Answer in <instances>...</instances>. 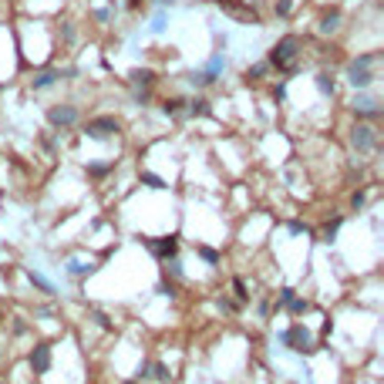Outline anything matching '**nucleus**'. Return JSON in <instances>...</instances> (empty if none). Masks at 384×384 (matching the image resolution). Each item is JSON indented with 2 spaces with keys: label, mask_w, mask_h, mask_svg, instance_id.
Segmentation results:
<instances>
[{
  "label": "nucleus",
  "mask_w": 384,
  "mask_h": 384,
  "mask_svg": "<svg viewBox=\"0 0 384 384\" xmlns=\"http://www.w3.org/2000/svg\"><path fill=\"white\" fill-rule=\"evenodd\" d=\"M78 118H81L78 104H54V108H48V125L51 128H71Z\"/></svg>",
  "instance_id": "6"
},
{
  "label": "nucleus",
  "mask_w": 384,
  "mask_h": 384,
  "mask_svg": "<svg viewBox=\"0 0 384 384\" xmlns=\"http://www.w3.org/2000/svg\"><path fill=\"white\" fill-rule=\"evenodd\" d=\"M159 4H162V7H165V4H172V0H159Z\"/></svg>",
  "instance_id": "34"
},
{
  "label": "nucleus",
  "mask_w": 384,
  "mask_h": 384,
  "mask_svg": "<svg viewBox=\"0 0 384 384\" xmlns=\"http://www.w3.org/2000/svg\"><path fill=\"white\" fill-rule=\"evenodd\" d=\"M168 273H172V276H176V280H182V263H179L176 256H172V260H168V266H165Z\"/></svg>",
  "instance_id": "24"
},
{
  "label": "nucleus",
  "mask_w": 384,
  "mask_h": 384,
  "mask_svg": "<svg viewBox=\"0 0 384 384\" xmlns=\"http://www.w3.org/2000/svg\"><path fill=\"white\" fill-rule=\"evenodd\" d=\"M91 270H95V266L78 263V260H71V263H68V273H71V276H84V273H91Z\"/></svg>",
  "instance_id": "21"
},
{
  "label": "nucleus",
  "mask_w": 384,
  "mask_h": 384,
  "mask_svg": "<svg viewBox=\"0 0 384 384\" xmlns=\"http://www.w3.org/2000/svg\"><path fill=\"white\" fill-rule=\"evenodd\" d=\"M266 74H270V64H266V61H260V64H253V68H246V81H263Z\"/></svg>",
  "instance_id": "16"
},
{
  "label": "nucleus",
  "mask_w": 384,
  "mask_h": 384,
  "mask_svg": "<svg viewBox=\"0 0 384 384\" xmlns=\"http://www.w3.org/2000/svg\"><path fill=\"white\" fill-rule=\"evenodd\" d=\"M61 78H64V74L57 71V68H44V71H37V74H34V81H31V84H34V91H44V88H54V84H57Z\"/></svg>",
  "instance_id": "10"
},
{
  "label": "nucleus",
  "mask_w": 384,
  "mask_h": 384,
  "mask_svg": "<svg viewBox=\"0 0 384 384\" xmlns=\"http://www.w3.org/2000/svg\"><path fill=\"white\" fill-rule=\"evenodd\" d=\"M182 98H168V101L165 104H162V112H165V115H179V108H182Z\"/></svg>",
  "instance_id": "22"
},
{
  "label": "nucleus",
  "mask_w": 384,
  "mask_h": 384,
  "mask_svg": "<svg viewBox=\"0 0 384 384\" xmlns=\"http://www.w3.org/2000/svg\"><path fill=\"white\" fill-rule=\"evenodd\" d=\"M377 145H381V135H377L374 125H364V121H357V125L351 128V148H354L357 155L377 152Z\"/></svg>",
  "instance_id": "3"
},
{
  "label": "nucleus",
  "mask_w": 384,
  "mask_h": 384,
  "mask_svg": "<svg viewBox=\"0 0 384 384\" xmlns=\"http://www.w3.org/2000/svg\"><path fill=\"white\" fill-rule=\"evenodd\" d=\"M283 344H287L290 351H313V337L304 324H293V327L283 334Z\"/></svg>",
  "instance_id": "7"
},
{
  "label": "nucleus",
  "mask_w": 384,
  "mask_h": 384,
  "mask_svg": "<svg viewBox=\"0 0 384 384\" xmlns=\"http://www.w3.org/2000/svg\"><path fill=\"white\" fill-rule=\"evenodd\" d=\"M340 24H344V14H340V10H324V14H320V20H317V34H324V37H327V34H337L340 31Z\"/></svg>",
  "instance_id": "8"
},
{
  "label": "nucleus",
  "mask_w": 384,
  "mask_h": 384,
  "mask_svg": "<svg viewBox=\"0 0 384 384\" xmlns=\"http://www.w3.org/2000/svg\"><path fill=\"white\" fill-rule=\"evenodd\" d=\"M273 98H280V101H283V98H287V84H283V81H280V84H276V88H273Z\"/></svg>",
  "instance_id": "31"
},
{
  "label": "nucleus",
  "mask_w": 384,
  "mask_h": 384,
  "mask_svg": "<svg viewBox=\"0 0 384 384\" xmlns=\"http://www.w3.org/2000/svg\"><path fill=\"white\" fill-rule=\"evenodd\" d=\"M232 290H236V296H240V300H249V293H246V283H243V280H236V283H232Z\"/></svg>",
  "instance_id": "28"
},
{
  "label": "nucleus",
  "mask_w": 384,
  "mask_h": 384,
  "mask_svg": "<svg viewBox=\"0 0 384 384\" xmlns=\"http://www.w3.org/2000/svg\"><path fill=\"white\" fill-rule=\"evenodd\" d=\"M290 296H293V290L283 287V290H280V304H290Z\"/></svg>",
  "instance_id": "32"
},
{
  "label": "nucleus",
  "mask_w": 384,
  "mask_h": 384,
  "mask_svg": "<svg viewBox=\"0 0 384 384\" xmlns=\"http://www.w3.org/2000/svg\"><path fill=\"white\" fill-rule=\"evenodd\" d=\"M148 371H152V374H148V377H155V381H168V368H165V364H162V360H155V364H148Z\"/></svg>",
  "instance_id": "17"
},
{
  "label": "nucleus",
  "mask_w": 384,
  "mask_h": 384,
  "mask_svg": "<svg viewBox=\"0 0 384 384\" xmlns=\"http://www.w3.org/2000/svg\"><path fill=\"white\" fill-rule=\"evenodd\" d=\"M115 17V10H95V20H101V24H108Z\"/></svg>",
  "instance_id": "29"
},
{
  "label": "nucleus",
  "mask_w": 384,
  "mask_h": 384,
  "mask_svg": "<svg viewBox=\"0 0 384 384\" xmlns=\"http://www.w3.org/2000/svg\"><path fill=\"white\" fill-rule=\"evenodd\" d=\"M142 4H145V0H128V7H132V10H138Z\"/></svg>",
  "instance_id": "33"
},
{
  "label": "nucleus",
  "mask_w": 384,
  "mask_h": 384,
  "mask_svg": "<svg viewBox=\"0 0 384 384\" xmlns=\"http://www.w3.org/2000/svg\"><path fill=\"white\" fill-rule=\"evenodd\" d=\"M88 172L91 176H104V172H112V162L108 165H88Z\"/></svg>",
  "instance_id": "30"
},
{
  "label": "nucleus",
  "mask_w": 384,
  "mask_h": 384,
  "mask_svg": "<svg viewBox=\"0 0 384 384\" xmlns=\"http://www.w3.org/2000/svg\"><path fill=\"white\" fill-rule=\"evenodd\" d=\"M212 112L209 108V98H192V101H185V115H192V118H206V115Z\"/></svg>",
  "instance_id": "13"
},
{
  "label": "nucleus",
  "mask_w": 384,
  "mask_h": 384,
  "mask_svg": "<svg viewBox=\"0 0 384 384\" xmlns=\"http://www.w3.org/2000/svg\"><path fill=\"white\" fill-rule=\"evenodd\" d=\"M340 223H344V216H337V219H330V223L327 226H324V240H334V236H337V229H340Z\"/></svg>",
  "instance_id": "19"
},
{
  "label": "nucleus",
  "mask_w": 384,
  "mask_h": 384,
  "mask_svg": "<svg viewBox=\"0 0 384 384\" xmlns=\"http://www.w3.org/2000/svg\"><path fill=\"white\" fill-rule=\"evenodd\" d=\"M300 54H304V40L296 37V34H287V37H280L273 44L266 64L276 68V71H283V74H293L296 68H300Z\"/></svg>",
  "instance_id": "1"
},
{
  "label": "nucleus",
  "mask_w": 384,
  "mask_h": 384,
  "mask_svg": "<svg viewBox=\"0 0 384 384\" xmlns=\"http://www.w3.org/2000/svg\"><path fill=\"white\" fill-rule=\"evenodd\" d=\"M290 313H296V317H300V313H307L310 310V304H307V300H300V296H290Z\"/></svg>",
  "instance_id": "20"
},
{
  "label": "nucleus",
  "mask_w": 384,
  "mask_h": 384,
  "mask_svg": "<svg viewBox=\"0 0 384 384\" xmlns=\"http://www.w3.org/2000/svg\"><path fill=\"white\" fill-rule=\"evenodd\" d=\"M142 182L148 185V189H165V182H162L159 176H152V172H142Z\"/></svg>",
  "instance_id": "23"
},
{
  "label": "nucleus",
  "mask_w": 384,
  "mask_h": 384,
  "mask_svg": "<svg viewBox=\"0 0 384 384\" xmlns=\"http://www.w3.org/2000/svg\"><path fill=\"white\" fill-rule=\"evenodd\" d=\"M377 68H381V51H364V54H357L351 64H347V71H344V78H347V84L351 88H371L377 81Z\"/></svg>",
  "instance_id": "2"
},
{
  "label": "nucleus",
  "mask_w": 384,
  "mask_h": 384,
  "mask_svg": "<svg viewBox=\"0 0 384 384\" xmlns=\"http://www.w3.org/2000/svg\"><path fill=\"white\" fill-rule=\"evenodd\" d=\"M162 31H165V10H162V14L152 20V34H162Z\"/></svg>",
  "instance_id": "26"
},
{
  "label": "nucleus",
  "mask_w": 384,
  "mask_h": 384,
  "mask_svg": "<svg viewBox=\"0 0 384 384\" xmlns=\"http://www.w3.org/2000/svg\"><path fill=\"white\" fill-rule=\"evenodd\" d=\"M48 368H51V347L48 344H37L31 351V371H34V374H48Z\"/></svg>",
  "instance_id": "9"
},
{
  "label": "nucleus",
  "mask_w": 384,
  "mask_h": 384,
  "mask_svg": "<svg viewBox=\"0 0 384 384\" xmlns=\"http://www.w3.org/2000/svg\"><path fill=\"white\" fill-rule=\"evenodd\" d=\"M313 81H317V91H320L324 98H334V95H337V81H334V74H330V71H320Z\"/></svg>",
  "instance_id": "12"
},
{
  "label": "nucleus",
  "mask_w": 384,
  "mask_h": 384,
  "mask_svg": "<svg viewBox=\"0 0 384 384\" xmlns=\"http://www.w3.org/2000/svg\"><path fill=\"white\" fill-rule=\"evenodd\" d=\"M199 256L206 260V263H219V253H216V249H209V246H202V249H199Z\"/></svg>",
  "instance_id": "25"
},
{
  "label": "nucleus",
  "mask_w": 384,
  "mask_h": 384,
  "mask_svg": "<svg viewBox=\"0 0 384 384\" xmlns=\"http://www.w3.org/2000/svg\"><path fill=\"white\" fill-rule=\"evenodd\" d=\"M128 81H132L135 88H138V84H142V88H152V84H155V71H152V68H135V71L128 74Z\"/></svg>",
  "instance_id": "14"
},
{
  "label": "nucleus",
  "mask_w": 384,
  "mask_h": 384,
  "mask_svg": "<svg viewBox=\"0 0 384 384\" xmlns=\"http://www.w3.org/2000/svg\"><path fill=\"white\" fill-rule=\"evenodd\" d=\"M226 71V54L223 51H216V54L209 57V64H206V74H209V81H219V74Z\"/></svg>",
  "instance_id": "15"
},
{
  "label": "nucleus",
  "mask_w": 384,
  "mask_h": 384,
  "mask_svg": "<svg viewBox=\"0 0 384 384\" xmlns=\"http://www.w3.org/2000/svg\"><path fill=\"white\" fill-rule=\"evenodd\" d=\"M118 118H112V115H104V118H91L88 125H84V135L91 138V142H104V138L118 135Z\"/></svg>",
  "instance_id": "5"
},
{
  "label": "nucleus",
  "mask_w": 384,
  "mask_h": 384,
  "mask_svg": "<svg viewBox=\"0 0 384 384\" xmlns=\"http://www.w3.org/2000/svg\"><path fill=\"white\" fill-rule=\"evenodd\" d=\"M148 249H152L155 256H162V260H172V256H176V249H179V240H176V236H165V240L148 243Z\"/></svg>",
  "instance_id": "11"
},
{
  "label": "nucleus",
  "mask_w": 384,
  "mask_h": 384,
  "mask_svg": "<svg viewBox=\"0 0 384 384\" xmlns=\"http://www.w3.org/2000/svg\"><path fill=\"white\" fill-rule=\"evenodd\" d=\"M364 202H368V196H364V192H354V196H351V206H354V209H364Z\"/></svg>",
  "instance_id": "27"
},
{
  "label": "nucleus",
  "mask_w": 384,
  "mask_h": 384,
  "mask_svg": "<svg viewBox=\"0 0 384 384\" xmlns=\"http://www.w3.org/2000/svg\"><path fill=\"white\" fill-rule=\"evenodd\" d=\"M351 112L357 115V118H377V115H381V98L371 95L368 88H360L357 95L351 98Z\"/></svg>",
  "instance_id": "4"
},
{
  "label": "nucleus",
  "mask_w": 384,
  "mask_h": 384,
  "mask_svg": "<svg viewBox=\"0 0 384 384\" xmlns=\"http://www.w3.org/2000/svg\"><path fill=\"white\" fill-rule=\"evenodd\" d=\"M27 276H31V283H34V287H40V290H44V293H54V283H48V280H44V276H40V273H27Z\"/></svg>",
  "instance_id": "18"
}]
</instances>
